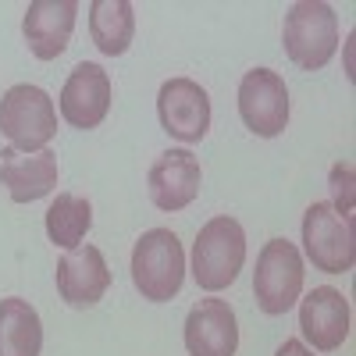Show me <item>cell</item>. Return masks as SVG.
<instances>
[{
	"mask_svg": "<svg viewBox=\"0 0 356 356\" xmlns=\"http://www.w3.org/2000/svg\"><path fill=\"white\" fill-rule=\"evenodd\" d=\"M0 132L22 154H40L57 136V107L47 89L18 82L0 97Z\"/></svg>",
	"mask_w": 356,
	"mask_h": 356,
	"instance_id": "obj_4",
	"label": "cell"
},
{
	"mask_svg": "<svg viewBox=\"0 0 356 356\" xmlns=\"http://www.w3.org/2000/svg\"><path fill=\"white\" fill-rule=\"evenodd\" d=\"M132 282L150 303H168L186 282V250L171 228H150L132 250Z\"/></svg>",
	"mask_w": 356,
	"mask_h": 356,
	"instance_id": "obj_1",
	"label": "cell"
},
{
	"mask_svg": "<svg viewBox=\"0 0 356 356\" xmlns=\"http://www.w3.org/2000/svg\"><path fill=\"white\" fill-rule=\"evenodd\" d=\"M111 289V267L97 246H75L57 264V292L75 310L97 307Z\"/></svg>",
	"mask_w": 356,
	"mask_h": 356,
	"instance_id": "obj_12",
	"label": "cell"
},
{
	"mask_svg": "<svg viewBox=\"0 0 356 356\" xmlns=\"http://www.w3.org/2000/svg\"><path fill=\"white\" fill-rule=\"evenodd\" d=\"M79 4L75 0H33L22 18V36L40 61H54L68 50V40L75 33Z\"/></svg>",
	"mask_w": 356,
	"mask_h": 356,
	"instance_id": "obj_10",
	"label": "cell"
},
{
	"mask_svg": "<svg viewBox=\"0 0 356 356\" xmlns=\"http://www.w3.org/2000/svg\"><path fill=\"white\" fill-rule=\"evenodd\" d=\"M57 107H61V118L72 129H82V132L97 129L111 111V75L93 61L75 65L61 89Z\"/></svg>",
	"mask_w": 356,
	"mask_h": 356,
	"instance_id": "obj_9",
	"label": "cell"
},
{
	"mask_svg": "<svg viewBox=\"0 0 356 356\" xmlns=\"http://www.w3.org/2000/svg\"><path fill=\"white\" fill-rule=\"evenodd\" d=\"M332 193H335V211L342 218L353 221V168L349 164H335L332 168Z\"/></svg>",
	"mask_w": 356,
	"mask_h": 356,
	"instance_id": "obj_19",
	"label": "cell"
},
{
	"mask_svg": "<svg viewBox=\"0 0 356 356\" xmlns=\"http://www.w3.org/2000/svg\"><path fill=\"white\" fill-rule=\"evenodd\" d=\"M300 328L317 353L342 349V342L349 339V300L332 285L314 289L300 307Z\"/></svg>",
	"mask_w": 356,
	"mask_h": 356,
	"instance_id": "obj_13",
	"label": "cell"
},
{
	"mask_svg": "<svg viewBox=\"0 0 356 356\" xmlns=\"http://www.w3.org/2000/svg\"><path fill=\"white\" fill-rule=\"evenodd\" d=\"M203 182V168L189 150H168L150 164V175H146V189H150V200L157 211H186V207L196 200Z\"/></svg>",
	"mask_w": 356,
	"mask_h": 356,
	"instance_id": "obj_11",
	"label": "cell"
},
{
	"mask_svg": "<svg viewBox=\"0 0 356 356\" xmlns=\"http://www.w3.org/2000/svg\"><path fill=\"white\" fill-rule=\"evenodd\" d=\"M43 321L36 307L18 296L0 300V356H40Z\"/></svg>",
	"mask_w": 356,
	"mask_h": 356,
	"instance_id": "obj_16",
	"label": "cell"
},
{
	"mask_svg": "<svg viewBox=\"0 0 356 356\" xmlns=\"http://www.w3.org/2000/svg\"><path fill=\"white\" fill-rule=\"evenodd\" d=\"M239 114L253 136L275 139L289 125V89L271 68H253L239 82Z\"/></svg>",
	"mask_w": 356,
	"mask_h": 356,
	"instance_id": "obj_7",
	"label": "cell"
},
{
	"mask_svg": "<svg viewBox=\"0 0 356 356\" xmlns=\"http://www.w3.org/2000/svg\"><path fill=\"white\" fill-rule=\"evenodd\" d=\"M282 43H285V54L292 65H300L303 72H317L339 50V15L332 11V4L300 0L285 15Z\"/></svg>",
	"mask_w": 356,
	"mask_h": 356,
	"instance_id": "obj_2",
	"label": "cell"
},
{
	"mask_svg": "<svg viewBox=\"0 0 356 356\" xmlns=\"http://www.w3.org/2000/svg\"><path fill=\"white\" fill-rule=\"evenodd\" d=\"M0 186L11 193L15 203H36L57 186V154H22L15 146L0 150Z\"/></svg>",
	"mask_w": 356,
	"mask_h": 356,
	"instance_id": "obj_15",
	"label": "cell"
},
{
	"mask_svg": "<svg viewBox=\"0 0 356 356\" xmlns=\"http://www.w3.org/2000/svg\"><path fill=\"white\" fill-rule=\"evenodd\" d=\"M275 356H314V349H307L300 339H285L282 346H278V353Z\"/></svg>",
	"mask_w": 356,
	"mask_h": 356,
	"instance_id": "obj_20",
	"label": "cell"
},
{
	"mask_svg": "<svg viewBox=\"0 0 356 356\" xmlns=\"http://www.w3.org/2000/svg\"><path fill=\"white\" fill-rule=\"evenodd\" d=\"M303 250L310 264L324 275H342L356 260L353 221L342 218L332 203H310L303 214Z\"/></svg>",
	"mask_w": 356,
	"mask_h": 356,
	"instance_id": "obj_6",
	"label": "cell"
},
{
	"mask_svg": "<svg viewBox=\"0 0 356 356\" xmlns=\"http://www.w3.org/2000/svg\"><path fill=\"white\" fill-rule=\"evenodd\" d=\"M303 257L289 239H271L264 243L253 271V296L257 307L267 317H282L296 307L303 292Z\"/></svg>",
	"mask_w": 356,
	"mask_h": 356,
	"instance_id": "obj_5",
	"label": "cell"
},
{
	"mask_svg": "<svg viewBox=\"0 0 356 356\" xmlns=\"http://www.w3.org/2000/svg\"><path fill=\"white\" fill-rule=\"evenodd\" d=\"M89 225H93V207H89V200H82L75 193H61L47 211V235L61 250L82 246Z\"/></svg>",
	"mask_w": 356,
	"mask_h": 356,
	"instance_id": "obj_18",
	"label": "cell"
},
{
	"mask_svg": "<svg viewBox=\"0 0 356 356\" xmlns=\"http://www.w3.org/2000/svg\"><path fill=\"white\" fill-rule=\"evenodd\" d=\"M246 264V232L235 218L207 221L193 243V278L207 292H221Z\"/></svg>",
	"mask_w": 356,
	"mask_h": 356,
	"instance_id": "obj_3",
	"label": "cell"
},
{
	"mask_svg": "<svg viewBox=\"0 0 356 356\" xmlns=\"http://www.w3.org/2000/svg\"><path fill=\"white\" fill-rule=\"evenodd\" d=\"M89 36L107 57H122L136 36V11L129 0H93L89 4Z\"/></svg>",
	"mask_w": 356,
	"mask_h": 356,
	"instance_id": "obj_17",
	"label": "cell"
},
{
	"mask_svg": "<svg viewBox=\"0 0 356 356\" xmlns=\"http://www.w3.org/2000/svg\"><path fill=\"white\" fill-rule=\"evenodd\" d=\"M189 356H235L239 349V321L225 300H200L186 317Z\"/></svg>",
	"mask_w": 356,
	"mask_h": 356,
	"instance_id": "obj_14",
	"label": "cell"
},
{
	"mask_svg": "<svg viewBox=\"0 0 356 356\" xmlns=\"http://www.w3.org/2000/svg\"><path fill=\"white\" fill-rule=\"evenodd\" d=\"M161 129L182 143H200L211 132V97L193 79H168L157 93Z\"/></svg>",
	"mask_w": 356,
	"mask_h": 356,
	"instance_id": "obj_8",
	"label": "cell"
}]
</instances>
